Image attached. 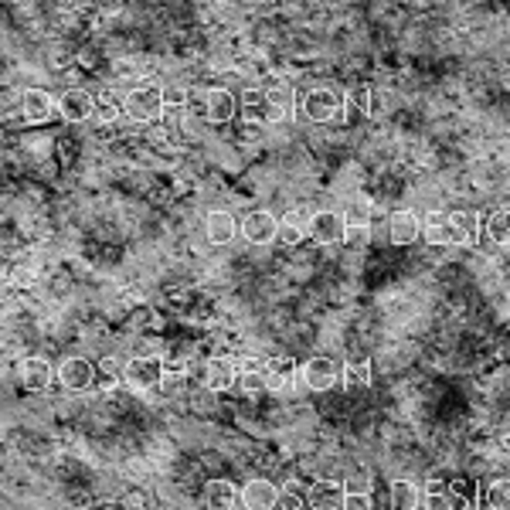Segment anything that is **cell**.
I'll return each instance as SVG.
<instances>
[{
  "mask_svg": "<svg viewBox=\"0 0 510 510\" xmlns=\"http://www.w3.org/2000/svg\"><path fill=\"white\" fill-rule=\"evenodd\" d=\"M123 116L133 119V123H140V126L160 123L167 116V93L157 89V85H136L123 99Z\"/></svg>",
  "mask_w": 510,
  "mask_h": 510,
  "instance_id": "1",
  "label": "cell"
},
{
  "mask_svg": "<svg viewBox=\"0 0 510 510\" xmlns=\"http://www.w3.org/2000/svg\"><path fill=\"white\" fill-rule=\"evenodd\" d=\"M344 102H347V95L337 93L334 85H317L303 95L300 109L310 123H334L337 116H344Z\"/></svg>",
  "mask_w": 510,
  "mask_h": 510,
  "instance_id": "2",
  "label": "cell"
},
{
  "mask_svg": "<svg viewBox=\"0 0 510 510\" xmlns=\"http://www.w3.org/2000/svg\"><path fill=\"white\" fill-rule=\"evenodd\" d=\"M123 381L136 388V392H153L167 381V371H164V358H153V354H140V358L126 360V371H123Z\"/></svg>",
  "mask_w": 510,
  "mask_h": 510,
  "instance_id": "3",
  "label": "cell"
},
{
  "mask_svg": "<svg viewBox=\"0 0 510 510\" xmlns=\"http://www.w3.org/2000/svg\"><path fill=\"white\" fill-rule=\"evenodd\" d=\"M279 222L283 218H276L269 208L248 211L246 218H242V239L252 242V246H269V242L279 239Z\"/></svg>",
  "mask_w": 510,
  "mask_h": 510,
  "instance_id": "4",
  "label": "cell"
},
{
  "mask_svg": "<svg viewBox=\"0 0 510 510\" xmlns=\"http://www.w3.org/2000/svg\"><path fill=\"white\" fill-rule=\"evenodd\" d=\"M422 235H425L429 246H466L463 235H459V225H456L453 211H433V215H425Z\"/></svg>",
  "mask_w": 510,
  "mask_h": 510,
  "instance_id": "5",
  "label": "cell"
},
{
  "mask_svg": "<svg viewBox=\"0 0 510 510\" xmlns=\"http://www.w3.org/2000/svg\"><path fill=\"white\" fill-rule=\"evenodd\" d=\"M239 116H242V95H235L231 89H208V95H205V119L208 123L225 126Z\"/></svg>",
  "mask_w": 510,
  "mask_h": 510,
  "instance_id": "6",
  "label": "cell"
},
{
  "mask_svg": "<svg viewBox=\"0 0 510 510\" xmlns=\"http://www.w3.org/2000/svg\"><path fill=\"white\" fill-rule=\"evenodd\" d=\"M20 116H24V123H52L58 116V99L52 93H45V89H24L20 93Z\"/></svg>",
  "mask_w": 510,
  "mask_h": 510,
  "instance_id": "7",
  "label": "cell"
},
{
  "mask_svg": "<svg viewBox=\"0 0 510 510\" xmlns=\"http://www.w3.org/2000/svg\"><path fill=\"white\" fill-rule=\"evenodd\" d=\"M300 381L310 392H330L340 385V368L330 358H310L300 368Z\"/></svg>",
  "mask_w": 510,
  "mask_h": 510,
  "instance_id": "8",
  "label": "cell"
},
{
  "mask_svg": "<svg viewBox=\"0 0 510 510\" xmlns=\"http://www.w3.org/2000/svg\"><path fill=\"white\" fill-rule=\"evenodd\" d=\"M344 235H347V222H344V211H313V222H310V239L320 242V246H344Z\"/></svg>",
  "mask_w": 510,
  "mask_h": 510,
  "instance_id": "9",
  "label": "cell"
},
{
  "mask_svg": "<svg viewBox=\"0 0 510 510\" xmlns=\"http://www.w3.org/2000/svg\"><path fill=\"white\" fill-rule=\"evenodd\" d=\"M239 378H242V368L231 358H211L205 364V388L215 395H225L231 388H239Z\"/></svg>",
  "mask_w": 510,
  "mask_h": 510,
  "instance_id": "10",
  "label": "cell"
},
{
  "mask_svg": "<svg viewBox=\"0 0 510 510\" xmlns=\"http://www.w3.org/2000/svg\"><path fill=\"white\" fill-rule=\"evenodd\" d=\"M279 497H283V490H279L272 480L255 476V480H248L246 487H242V507L246 510H279Z\"/></svg>",
  "mask_w": 510,
  "mask_h": 510,
  "instance_id": "11",
  "label": "cell"
},
{
  "mask_svg": "<svg viewBox=\"0 0 510 510\" xmlns=\"http://www.w3.org/2000/svg\"><path fill=\"white\" fill-rule=\"evenodd\" d=\"M205 235H208L211 246H231L239 235H242V222L225 208H215L208 211L205 218Z\"/></svg>",
  "mask_w": 510,
  "mask_h": 510,
  "instance_id": "12",
  "label": "cell"
},
{
  "mask_svg": "<svg viewBox=\"0 0 510 510\" xmlns=\"http://www.w3.org/2000/svg\"><path fill=\"white\" fill-rule=\"evenodd\" d=\"M95 113V99L85 89H69L58 95V119L65 123H89Z\"/></svg>",
  "mask_w": 510,
  "mask_h": 510,
  "instance_id": "13",
  "label": "cell"
},
{
  "mask_svg": "<svg viewBox=\"0 0 510 510\" xmlns=\"http://www.w3.org/2000/svg\"><path fill=\"white\" fill-rule=\"evenodd\" d=\"M95 381V368L93 360L85 358H65L58 364V385L65 392H85L89 385Z\"/></svg>",
  "mask_w": 510,
  "mask_h": 510,
  "instance_id": "14",
  "label": "cell"
},
{
  "mask_svg": "<svg viewBox=\"0 0 510 510\" xmlns=\"http://www.w3.org/2000/svg\"><path fill=\"white\" fill-rule=\"evenodd\" d=\"M371 381H375V364H371L368 354H351V358L344 360L340 385H344L347 392H364V388H371Z\"/></svg>",
  "mask_w": 510,
  "mask_h": 510,
  "instance_id": "15",
  "label": "cell"
},
{
  "mask_svg": "<svg viewBox=\"0 0 510 510\" xmlns=\"http://www.w3.org/2000/svg\"><path fill=\"white\" fill-rule=\"evenodd\" d=\"M201 500H205V510H235L242 504V487H235L231 480H208Z\"/></svg>",
  "mask_w": 510,
  "mask_h": 510,
  "instance_id": "16",
  "label": "cell"
},
{
  "mask_svg": "<svg viewBox=\"0 0 510 510\" xmlns=\"http://www.w3.org/2000/svg\"><path fill=\"white\" fill-rule=\"evenodd\" d=\"M418 235H422V218L412 208H401L388 218V239H392V246H412V242H418Z\"/></svg>",
  "mask_w": 510,
  "mask_h": 510,
  "instance_id": "17",
  "label": "cell"
},
{
  "mask_svg": "<svg viewBox=\"0 0 510 510\" xmlns=\"http://www.w3.org/2000/svg\"><path fill=\"white\" fill-rule=\"evenodd\" d=\"M310 507L313 510H344L347 504V487L340 480H317L310 487Z\"/></svg>",
  "mask_w": 510,
  "mask_h": 510,
  "instance_id": "18",
  "label": "cell"
},
{
  "mask_svg": "<svg viewBox=\"0 0 510 510\" xmlns=\"http://www.w3.org/2000/svg\"><path fill=\"white\" fill-rule=\"evenodd\" d=\"M18 378H20V385H24L28 392H45L52 381H58V371L45 358H24V360H20Z\"/></svg>",
  "mask_w": 510,
  "mask_h": 510,
  "instance_id": "19",
  "label": "cell"
},
{
  "mask_svg": "<svg viewBox=\"0 0 510 510\" xmlns=\"http://www.w3.org/2000/svg\"><path fill=\"white\" fill-rule=\"evenodd\" d=\"M265 116H269V123H283L293 116V89L286 82L265 85Z\"/></svg>",
  "mask_w": 510,
  "mask_h": 510,
  "instance_id": "20",
  "label": "cell"
},
{
  "mask_svg": "<svg viewBox=\"0 0 510 510\" xmlns=\"http://www.w3.org/2000/svg\"><path fill=\"white\" fill-rule=\"evenodd\" d=\"M425 500V490L412 480H392L388 487V507L392 510H416Z\"/></svg>",
  "mask_w": 510,
  "mask_h": 510,
  "instance_id": "21",
  "label": "cell"
},
{
  "mask_svg": "<svg viewBox=\"0 0 510 510\" xmlns=\"http://www.w3.org/2000/svg\"><path fill=\"white\" fill-rule=\"evenodd\" d=\"M487 235L497 246H510V208H497L487 218Z\"/></svg>",
  "mask_w": 510,
  "mask_h": 510,
  "instance_id": "22",
  "label": "cell"
},
{
  "mask_svg": "<svg viewBox=\"0 0 510 510\" xmlns=\"http://www.w3.org/2000/svg\"><path fill=\"white\" fill-rule=\"evenodd\" d=\"M269 388V371L263 368H242V378H239V392L242 395H263Z\"/></svg>",
  "mask_w": 510,
  "mask_h": 510,
  "instance_id": "23",
  "label": "cell"
},
{
  "mask_svg": "<svg viewBox=\"0 0 510 510\" xmlns=\"http://www.w3.org/2000/svg\"><path fill=\"white\" fill-rule=\"evenodd\" d=\"M422 490H425V500H422V504L429 510H449V483H446V480H429Z\"/></svg>",
  "mask_w": 510,
  "mask_h": 510,
  "instance_id": "24",
  "label": "cell"
},
{
  "mask_svg": "<svg viewBox=\"0 0 510 510\" xmlns=\"http://www.w3.org/2000/svg\"><path fill=\"white\" fill-rule=\"evenodd\" d=\"M453 218H456V225H459V235H463V242H466V246L480 242V231H483L480 215H473V211H453Z\"/></svg>",
  "mask_w": 510,
  "mask_h": 510,
  "instance_id": "25",
  "label": "cell"
},
{
  "mask_svg": "<svg viewBox=\"0 0 510 510\" xmlns=\"http://www.w3.org/2000/svg\"><path fill=\"white\" fill-rule=\"evenodd\" d=\"M344 222H347V228H371V205L368 201H351L344 208Z\"/></svg>",
  "mask_w": 510,
  "mask_h": 510,
  "instance_id": "26",
  "label": "cell"
},
{
  "mask_svg": "<svg viewBox=\"0 0 510 510\" xmlns=\"http://www.w3.org/2000/svg\"><path fill=\"white\" fill-rule=\"evenodd\" d=\"M487 507L510 510V480H493L490 487H487Z\"/></svg>",
  "mask_w": 510,
  "mask_h": 510,
  "instance_id": "27",
  "label": "cell"
},
{
  "mask_svg": "<svg viewBox=\"0 0 510 510\" xmlns=\"http://www.w3.org/2000/svg\"><path fill=\"white\" fill-rule=\"evenodd\" d=\"M306 235H310V228L306 225H296V222H286L283 218V222H279V239H276V242L286 248H296Z\"/></svg>",
  "mask_w": 510,
  "mask_h": 510,
  "instance_id": "28",
  "label": "cell"
},
{
  "mask_svg": "<svg viewBox=\"0 0 510 510\" xmlns=\"http://www.w3.org/2000/svg\"><path fill=\"white\" fill-rule=\"evenodd\" d=\"M119 113H123V106H116L113 99H95V113H93V119L99 123V126H109V123H116L119 119Z\"/></svg>",
  "mask_w": 510,
  "mask_h": 510,
  "instance_id": "29",
  "label": "cell"
},
{
  "mask_svg": "<svg viewBox=\"0 0 510 510\" xmlns=\"http://www.w3.org/2000/svg\"><path fill=\"white\" fill-rule=\"evenodd\" d=\"M344 487H347V493H371L375 480H371V473L368 470H354V473H347Z\"/></svg>",
  "mask_w": 510,
  "mask_h": 510,
  "instance_id": "30",
  "label": "cell"
},
{
  "mask_svg": "<svg viewBox=\"0 0 510 510\" xmlns=\"http://www.w3.org/2000/svg\"><path fill=\"white\" fill-rule=\"evenodd\" d=\"M371 242V228H347V235H344V246L351 248H364Z\"/></svg>",
  "mask_w": 510,
  "mask_h": 510,
  "instance_id": "31",
  "label": "cell"
},
{
  "mask_svg": "<svg viewBox=\"0 0 510 510\" xmlns=\"http://www.w3.org/2000/svg\"><path fill=\"white\" fill-rule=\"evenodd\" d=\"M310 504V500H303L300 490H293V487H286L283 497H279V510H303Z\"/></svg>",
  "mask_w": 510,
  "mask_h": 510,
  "instance_id": "32",
  "label": "cell"
},
{
  "mask_svg": "<svg viewBox=\"0 0 510 510\" xmlns=\"http://www.w3.org/2000/svg\"><path fill=\"white\" fill-rule=\"evenodd\" d=\"M449 510H473L470 493L463 490L459 483H456V487H449Z\"/></svg>",
  "mask_w": 510,
  "mask_h": 510,
  "instance_id": "33",
  "label": "cell"
},
{
  "mask_svg": "<svg viewBox=\"0 0 510 510\" xmlns=\"http://www.w3.org/2000/svg\"><path fill=\"white\" fill-rule=\"evenodd\" d=\"M344 510H375L371 504V493H347V504Z\"/></svg>",
  "mask_w": 510,
  "mask_h": 510,
  "instance_id": "34",
  "label": "cell"
}]
</instances>
